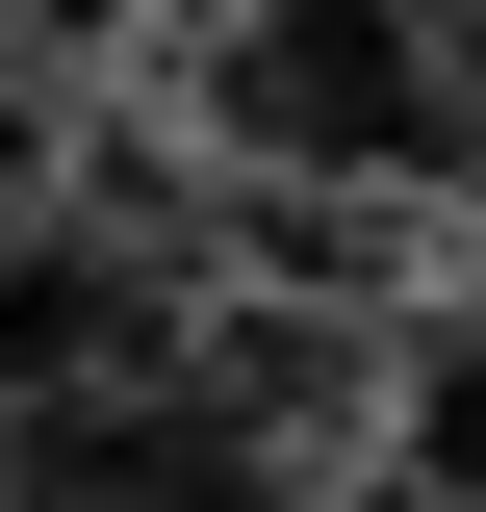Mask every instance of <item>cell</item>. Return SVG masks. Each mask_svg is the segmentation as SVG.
<instances>
[{"mask_svg": "<svg viewBox=\"0 0 486 512\" xmlns=\"http://www.w3.org/2000/svg\"><path fill=\"white\" fill-rule=\"evenodd\" d=\"M0 512H307L282 436H256L231 384L128 359V384H52V410H0Z\"/></svg>", "mask_w": 486, "mask_h": 512, "instance_id": "cell-2", "label": "cell"}, {"mask_svg": "<svg viewBox=\"0 0 486 512\" xmlns=\"http://www.w3.org/2000/svg\"><path fill=\"white\" fill-rule=\"evenodd\" d=\"M461 333H486V256H461Z\"/></svg>", "mask_w": 486, "mask_h": 512, "instance_id": "cell-3", "label": "cell"}, {"mask_svg": "<svg viewBox=\"0 0 486 512\" xmlns=\"http://www.w3.org/2000/svg\"><path fill=\"white\" fill-rule=\"evenodd\" d=\"M180 103H205V154H231L256 205H435L486 154L461 0H205Z\"/></svg>", "mask_w": 486, "mask_h": 512, "instance_id": "cell-1", "label": "cell"}]
</instances>
